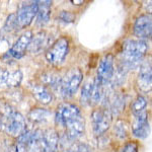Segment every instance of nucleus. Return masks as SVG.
I'll return each instance as SVG.
<instances>
[{
    "label": "nucleus",
    "mask_w": 152,
    "mask_h": 152,
    "mask_svg": "<svg viewBox=\"0 0 152 152\" xmlns=\"http://www.w3.org/2000/svg\"><path fill=\"white\" fill-rule=\"evenodd\" d=\"M148 50V45L143 40H127L122 46L120 64L127 70H134L140 67L142 60Z\"/></svg>",
    "instance_id": "f257e3e1"
},
{
    "label": "nucleus",
    "mask_w": 152,
    "mask_h": 152,
    "mask_svg": "<svg viewBox=\"0 0 152 152\" xmlns=\"http://www.w3.org/2000/svg\"><path fill=\"white\" fill-rule=\"evenodd\" d=\"M83 79V74L79 69H71L61 79L60 90L64 99H70L75 94Z\"/></svg>",
    "instance_id": "f03ea898"
},
{
    "label": "nucleus",
    "mask_w": 152,
    "mask_h": 152,
    "mask_svg": "<svg viewBox=\"0 0 152 152\" xmlns=\"http://www.w3.org/2000/svg\"><path fill=\"white\" fill-rule=\"evenodd\" d=\"M0 125L4 127V130L12 137H18L26 131V120L20 113L12 111L5 118H2Z\"/></svg>",
    "instance_id": "7ed1b4c3"
},
{
    "label": "nucleus",
    "mask_w": 152,
    "mask_h": 152,
    "mask_svg": "<svg viewBox=\"0 0 152 152\" xmlns=\"http://www.w3.org/2000/svg\"><path fill=\"white\" fill-rule=\"evenodd\" d=\"M69 51V42L66 38L58 39L46 52V59L50 64L57 66L64 61Z\"/></svg>",
    "instance_id": "20e7f679"
},
{
    "label": "nucleus",
    "mask_w": 152,
    "mask_h": 152,
    "mask_svg": "<svg viewBox=\"0 0 152 152\" xmlns=\"http://www.w3.org/2000/svg\"><path fill=\"white\" fill-rule=\"evenodd\" d=\"M112 114L110 110H95L91 114L94 132L96 136L102 135L107 131L112 123Z\"/></svg>",
    "instance_id": "39448f33"
},
{
    "label": "nucleus",
    "mask_w": 152,
    "mask_h": 152,
    "mask_svg": "<svg viewBox=\"0 0 152 152\" xmlns=\"http://www.w3.org/2000/svg\"><path fill=\"white\" fill-rule=\"evenodd\" d=\"M114 56L112 54H107L99 62V68H97L96 77L100 80L104 87L109 84L113 78V75H114Z\"/></svg>",
    "instance_id": "423d86ee"
},
{
    "label": "nucleus",
    "mask_w": 152,
    "mask_h": 152,
    "mask_svg": "<svg viewBox=\"0 0 152 152\" xmlns=\"http://www.w3.org/2000/svg\"><path fill=\"white\" fill-rule=\"evenodd\" d=\"M37 13H38V1L20 7L16 13L18 28H23L26 26H28L33 23Z\"/></svg>",
    "instance_id": "0eeeda50"
},
{
    "label": "nucleus",
    "mask_w": 152,
    "mask_h": 152,
    "mask_svg": "<svg viewBox=\"0 0 152 152\" xmlns=\"http://www.w3.org/2000/svg\"><path fill=\"white\" fill-rule=\"evenodd\" d=\"M132 131L134 136L139 139H145L148 137L150 133V125L146 111L135 116V120L132 124Z\"/></svg>",
    "instance_id": "6e6552de"
},
{
    "label": "nucleus",
    "mask_w": 152,
    "mask_h": 152,
    "mask_svg": "<svg viewBox=\"0 0 152 152\" xmlns=\"http://www.w3.org/2000/svg\"><path fill=\"white\" fill-rule=\"evenodd\" d=\"M64 127L66 129V137L68 140L74 141L76 139H78L79 137H81L83 133L85 131V123L84 119L82 116L74 118V119L68 121L67 123L64 124Z\"/></svg>",
    "instance_id": "1a4fd4ad"
},
{
    "label": "nucleus",
    "mask_w": 152,
    "mask_h": 152,
    "mask_svg": "<svg viewBox=\"0 0 152 152\" xmlns=\"http://www.w3.org/2000/svg\"><path fill=\"white\" fill-rule=\"evenodd\" d=\"M152 31V21L151 16L143 14L136 19L134 23V35L138 38V40L148 39L151 37Z\"/></svg>",
    "instance_id": "9d476101"
},
{
    "label": "nucleus",
    "mask_w": 152,
    "mask_h": 152,
    "mask_svg": "<svg viewBox=\"0 0 152 152\" xmlns=\"http://www.w3.org/2000/svg\"><path fill=\"white\" fill-rule=\"evenodd\" d=\"M151 63L150 61L142 63L140 66L138 78H137V85L142 92H149L152 86V78H151Z\"/></svg>",
    "instance_id": "9b49d317"
},
{
    "label": "nucleus",
    "mask_w": 152,
    "mask_h": 152,
    "mask_svg": "<svg viewBox=\"0 0 152 152\" xmlns=\"http://www.w3.org/2000/svg\"><path fill=\"white\" fill-rule=\"evenodd\" d=\"M80 110L75 104H63L58 107L57 114H56V121L58 124L64 126L65 123L74 119V118L80 116Z\"/></svg>",
    "instance_id": "f8f14e48"
},
{
    "label": "nucleus",
    "mask_w": 152,
    "mask_h": 152,
    "mask_svg": "<svg viewBox=\"0 0 152 152\" xmlns=\"http://www.w3.org/2000/svg\"><path fill=\"white\" fill-rule=\"evenodd\" d=\"M33 34L31 31H26L18 38V40L13 44L9 50V54L15 59H20L26 54V50L28 48L29 42L31 40Z\"/></svg>",
    "instance_id": "ddd939ff"
},
{
    "label": "nucleus",
    "mask_w": 152,
    "mask_h": 152,
    "mask_svg": "<svg viewBox=\"0 0 152 152\" xmlns=\"http://www.w3.org/2000/svg\"><path fill=\"white\" fill-rule=\"evenodd\" d=\"M59 136L53 129H49L43 134V147L42 152H58Z\"/></svg>",
    "instance_id": "4468645a"
},
{
    "label": "nucleus",
    "mask_w": 152,
    "mask_h": 152,
    "mask_svg": "<svg viewBox=\"0 0 152 152\" xmlns=\"http://www.w3.org/2000/svg\"><path fill=\"white\" fill-rule=\"evenodd\" d=\"M51 1H38V13H37V23L39 26H45L48 23L51 14Z\"/></svg>",
    "instance_id": "2eb2a0df"
},
{
    "label": "nucleus",
    "mask_w": 152,
    "mask_h": 152,
    "mask_svg": "<svg viewBox=\"0 0 152 152\" xmlns=\"http://www.w3.org/2000/svg\"><path fill=\"white\" fill-rule=\"evenodd\" d=\"M43 134L44 132L41 129H37L31 132V135L28 139L26 151L28 152H42L43 147Z\"/></svg>",
    "instance_id": "dca6fc26"
},
{
    "label": "nucleus",
    "mask_w": 152,
    "mask_h": 152,
    "mask_svg": "<svg viewBox=\"0 0 152 152\" xmlns=\"http://www.w3.org/2000/svg\"><path fill=\"white\" fill-rule=\"evenodd\" d=\"M31 92L35 99L42 104H49L52 102L53 95L51 91L44 85H35L31 88Z\"/></svg>",
    "instance_id": "f3484780"
},
{
    "label": "nucleus",
    "mask_w": 152,
    "mask_h": 152,
    "mask_svg": "<svg viewBox=\"0 0 152 152\" xmlns=\"http://www.w3.org/2000/svg\"><path fill=\"white\" fill-rule=\"evenodd\" d=\"M47 43V37L45 31H40L31 37V40L28 45V51L31 53H38L45 47Z\"/></svg>",
    "instance_id": "a211bd4d"
},
{
    "label": "nucleus",
    "mask_w": 152,
    "mask_h": 152,
    "mask_svg": "<svg viewBox=\"0 0 152 152\" xmlns=\"http://www.w3.org/2000/svg\"><path fill=\"white\" fill-rule=\"evenodd\" d=\"M28 117L34 123H41L48 121L51 117V112L46 109H33L28 113Z\"/></svg>",
    "instance_id": "6ab92c4d"
},
{
    "label": "nucleus",
    "mask_w": 152,
    "mask_h": 152,
    "mask_svg": "<svg viewBox=\"0 0 152 152\" xmlns=\"http://www.w3.org/2000/svg\"><path fill=\"white\" fill-rule=\"evenodd\" d=\"M104 95V85L102 84L100 80L97 77L94 79V86L91 90V99H90V104H99Z\"/></svg>",
    "instance_id": "aec40b11"
},
{
    "label": "nucleus",
    "mask_w": 152,
    "mask_h": 152,
    "mask_svg": "<svg viewBox=\"0 0 152 152\" xmlns=\"http://www.w3.org/2000/svg\"><path fill=\"white\" fill-rule=\"evenodd\" d=\"M94 86V80L88 79L87 81L83 84L81 88V94H80V102L83 105L90 104V99H91V90Z\"/></svg>",
    "instance_id": "412c9836"
},
{
    "label": "nucleus",
    "mask_w": 152,
    "mask_h": 152,
    "mask_svg": "<svg viewBox=\"0 0 152 152\" xmlns=\"http://www.w3.org/2000/svg\"><path fill=\"white\" fill-rule=\"evenodd\" d=\"M42 81L45 84L44 86L47 87L48 85V86L52 87L54 89H57V88L60 87L61 78L60 76H58L55 73H44L42 75Z\"/></svg>",
    "instance_id": "4be33fe9"
},
{
    "label": "nucleus",
    "mask_w": 152,
    "mask_h": 152,
    "mask_svg": "<svg viewBox=\"0 0 152 152\" xmlns=\"http://www.w3.org/2000/svg\"><path fill=\"white\" fill-rule=\"evenodd\" d=\"M147 107V99L142 95H138L134 102L131 104V112L133 113L134 116L139 115L141 113L145 112V109Z\"/></svg>",
    "instance_id": "5701e85b"
},
{
    "label": "nucleus",
    "mask_w": 152,
    "mask_h": 152,
    "mask_svg": "<svg viewBox=\"0 0 152 152\" xmlns=\"http://www.w3.org/2000/svg\"><path fill=\"white\" fill-rule=\"evenodd\" d=\"M31 135V132L29 130L26 129L20 136L18 137V141H16L15 145V152H26V146H28V139Z\"/></svg>",
    "instance_id": "b1692460"
},
{
    "label": "nucleus",
    "mask_w": 152,
    "mask_h": 152,
    "mask_svg": "<svg viewBox=\"0 0 152 152\" xmlns=\"http://www.w3.org/2000/svg\"><path fill=\"white\" fill-rule=\"evenodd\" d=\"M125 107V99L122 95H115L114 99L111 102V112L112 116H118Z\"/></svg>",
    "instance_id": "393cba45"
},
{
    "label": "nucleus",
    "mask_w": 152,
    "mask_h": 152,
    "mask_svg": "<svg viewBox=\"0 0 152 152\" xmlns=\"http://www.w3.org/2000/svg\"><path fill=\"white\" fill-rule=\"evenodd\" d=\"M23 72L20 70L13 71L12 73H9L8 78L6 80V84L8 87H18L20 85L23 81Z\"/></svg>",
    "instance_id": "a878e982"
},
{
    "label": "nucleus",
    "mask_w": 152,
    "mask_h": 152,
    "mask_svg": "<svg viewBox=\"0 0 152 152\" xmlns=\"http://www.w3.org/2000/svg\"><path fill=\"white\" fill-rule=\"evenodd\" d=\"M115 135L120 139H125L128 136V125L123 120H119L114 126Z\"/></svg>",
    "instance_id": "bb28decb"
},
{
    "label": "nucleus",
    "mask_w": 152,
    "mask_h": 152,
    "mask_svg": "<svg viewBox=\"0 0 152 152\" xmlns=\"http://www.w3.org/2000/svg\"><path fill=\"white\" fill-rule=\"evenodd\" d=\"M18 28V23H16V14H10L8 16V18L6 19L5 26H4V28H5L6 31H13L14 28Z\"/></svg>",
    "instance_id": "cd10ccee"
},
{
    "label": "nucleus",
    "mask_w": 152,
    "mask_h": 152,
    "mask_svg": "<svg viewBox=\"0 0 152 152\" xmlns=\"http://www.w3.org/2000/svg\"><path fill=\"white\" fill-rule=\"evenodd\" d=\"M59 18L64 23H72L75 19V15L69 11H61V13L59 14Z\"/></svg>",
    "instance_id": "c85d7f7f"
},
{
    "label": "nucleus",
    "mask_w": 152,
    "mask_h": 152,
    "mask_svg": "<svg viewBox=\"0 0 152 152\" xmlns=\"http://www.w3.org/2000/svg\"><path fill=\"white\" fill-rule=\"evenodd\" d=\"M138 150H139L138 144H137L136 142L132 141V142H128V143L122 148L121 152H138Z\"/></svg>",
    "instance_id": "c756f323"
},
{
    "label": "nucleus",
    "mask_w": 152,
    "mask_h": 152,
    "mask_svg": "<svg viewBox=\"0 0 152 152\" xmlns=\"http://www.w3.org/2000/svg\"><path fill=\"white\" fill-rule=\"evenodd\" d=\"M9 72L6 69H2L0 68V85L3 84V83H6V80L8 78Z\"/></svg>",
    "instance_id": "7c9ffc66"
}]
</instances>
